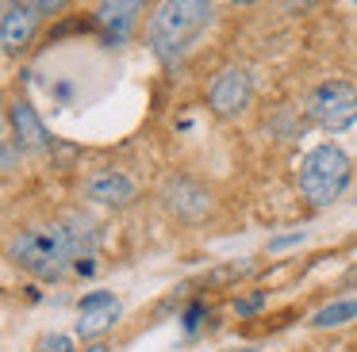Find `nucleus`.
Returning a JSON list of instances; mask_svg holds the SVG:
<instances>
[{
    "label": "nucleus",
    "mask_w": 357,
    "mask_h": 352,
    "mask_svg": "<svg viewBox=\"0 0 357 352\" xmlns=\"http://www.w3.org/2000/svg\"><path fill=\"white\" fill-rule=\"evenodd\" d=\"M89 249H93V234L85 222H66V226L24 230L12 241V260L39 280H58L81 253L89 257Z\"/></svg>",
    "instance_id": "nucleus-1"
},
{
    "label": "nucleus",
    "mask_w": 357,
    "mask_h": 352,
    "mask_svg": "<svg viewBox=\"0 0 357 352\" xmlns=\"http://www.w3.org/2000/svg\"><path fill=\"white\" fill-rule=\"evenodd\" d=\"M208 27H211V0H162L150 12L146 38L158 61L177 65Z\"/></svg>",
    "instance_id": "nucleus-2"
},
{
    "label": "nucleus",
    "mask_w": 357,
    "mask_h": 352,
    "mask_svg": "<svg viewBox=\"0 0 357 352\" xmlns=\"http://www.w3.org/2000/svg\"><path fill=\"white\" fill-rule=\"evenodd\" d=\"M349 176H354V165H349V153L342 145L326 142L315 145V150L303 157L300 165V191L311 207H331L334 199L346 191Z\"/></svg>",
    "instance_id": "nucleus-3"
},
{
    "label": "nucleus",
    "mask_w": 357,
    "mask_h": 352,
    "mask_svg": "<svg viewBox=\"0 0 357 352\" xmlns=\"http://www.w3.org/2000/svg\"><path fill=\"white\" fill-rule=\"evenodd\" d=\"M307 115H311L315 127L331 130V134L354 127V122H357V88L349 81L319 84V88L311 92V99H307Z\"/></svg>",
    "instance_id": "nucleus-4"
},
{
    "label": "nucleus",
    "mask_w": 357,
    "mask_h": 352,
    "mask_svg": "<svg viewBox=\"0 0 357 352\" xmlns=\"http://www.w3.org/2000/svg\"><path fill=\"white\" fill-rule=\"evenodd\" d=\"M250 92H254V84H250L246 69L227 65V69L215 73V81H211V88H208V107L219 115V119H234V115L246 111Z\"/></svg>",
    "instance_id": "nucleus-5"
},
{
    "label": "nucleus",
    "mask_w": 357,
    "mask_h": 352,
    "mask_svg": "<svg viewBox=\"0 0 357 352\" xmlns=\"http://www.w3.org/2000/svg\"><path fill=\"white\" fill-rule=\"evenodd\" d=\"M119 318V298L112 291H93L77 306V337L81 341H100Z\"/></svg>",
    "instance_id": "nucleus-6"
},
{
    "label": "nucleus",
    "mask_w": 357,
    "mask_h": 352,
    "mask_svg": "<svg viewBox=\"0 0 357 352\" xmlns=\"http://www.w3.org/2000/svg\"><path fill=\"white\" fill-rule=\"evenodd\" d=\"M146 4L150 0H100V8H96V27L104 31L108 42H123L139 27Z\"/></svg>",
    "instance_id": "nucleus-7"
},
{
    "label": "nucleus",
    "mask_w": 357,
    "mask_h": 352,
    "mask_svg": "<svg viewBox=\"0 0 357 352\" xmlns=\"http://www.w3.org/2000/svg\"><path fill=\"white\" fill-rule=\"evenodd\" d=\"M35 27H39V12L27 0H4V15H0V42L4 54H20L31 42Z\"/></svg>",
    "instance_id": "nucleus-8"
},
{
    "label": "nucleus",
    "mask_w": 357,
    "mask_h": 352,
    "mask_svg": "<svg viewBox=\"0 0 357 352\" xmlns=\"http://www.w3.org/2000/svg\"><path fill=\"white\" fill-rule=\"evenodd\" d=\"M8 119H12V130H16V142L24 145V150H31V153H47L50 150L47 127H43L39 111H35L27 99H16V104L8 107Z\"/></svg>",
    "instance_id": "nucleus-9"
},
{
    "label": "nucleus",
    "mask_w": 357,
    "mask_h": 352,
    "mask_svg": "<svg viewBox=\"0 0 357 352\" xmlns=\"http://www.w3.org/2000/svg\"><path fill=\"white\" fill-rule=\"evenodd\" d=\"M89 199L100 207H127L135 199V184L127 180L123 173H116V168H104V173H96L93 180H89Z\"/></svg>",
    "instance_id": "nucleus-10"
},
{
    "label": "nucleus",
    "mask_w": 357,
    "mask_h": 352,
    "mask_svg": "<svg viewBox=\"0 0 357 352\" xmlns=\"http://www.w3.org/2000/svg\"><path fill=\"white\" fill-rule=\"evenodd\" d=\"M165 207H169L173 214H181V218H200V214H208L211 199H208V191H204L200 184L173 180L169 188H165Z\"/></svg>",
    "instance_id": "nucleus-11"
},
{
    "label": "nucleus",
    "mask_w": 357,
    "mask_h": 352,
    "mask_svg": "<svg viewBox=\"0 0 357 352\" xmlns=\"http://www.w3.org/2000/svg\"><path fill=\"white\" fill-rule=\"evenodd\" d=\"M346 321H357V298H338V303H326L323 310L311 318V326L319 329H338Z\"/></svg>",
    "instance_id": "nucleus-12"
},
{
    "label": "nucleus",
    "mask_w": 357,
    "mask_h": 352,
    "mask_svg": "<svg viewBox=\"0 0 357 352\" xmlns=\"http://www.w3.org/2000/svg\"><path fill=\"white\" fill-rule=\"evenodd\" d=\"M39 352H73V341H70V337H43V341H39Z\"/></svg>",
    "instance_id": "nucleus-13"
},
{
    "label": "nucleus",
    "mask_w": 357,
    "mask_h": 352,
    "mask_svg": "<svg viewBox=\"0 0 357 352\" xmlns=\"http://www.w3.org/2000/svg\"><path fill=\"white\" fill-rule=\"evenodd\" d=\"M27 4H31L39 15H58L66 4H70V0H27Z\"/></svg>",
    "instance_id": "nucleus-14"
},
{
    "label": "nucleus",
    "mask_w": 357,
    "mask_h": 352,
    "mask_svg": "<svg viewBox=\"0 0 357 352\" xmlns=\"http://www.w3.org/2000/svg\"><path fill=\"white\" fill-rule=\"evenodd\" d=\"M16 168V145H12V138H4V173H12Z\"/></svg>",
    "instance_id": "nucleus-15"
},
{
    "label": "nucleus",
    "mask_w": 357,
    "mask_h": 352,
    "mask_svg": "<svg viewBox=\"0 0 357 352\" xmlns=\"http://www.w3.org/2000/svg\"><path fill=\"white\" fill-rule=\"evenodd\" d=\"M319 0H284V8H292V12H307V8H315Z\"/></svg>",
    "instance_id": "nucleus-16"
},
{
    "label": "nucleus",
    "mask_w": 357,
    "mask_h": 352,
    "mask_svg": "<svg viewBox=\"0 0 357 352\" xmlns=\"http://www.w3.org/2000/svg\"><path fill=\"white\" fill-rule=\"evenodd\" d=\"M303 241V234H288V237H277L273 241V249H284V245H300Z\"/></svg>",
    "instance_id": "nucleus-17"
},
{
    "label": "nucleus",
    "mask_w": 357,
    "mask_h": 352,
    "mask_svg": "<svg viewBox=\"0 0 357 352\" xmlns=\"http://www.w3.org/2000/svg\"><path fill=\"white\" fill-rule=\"evenodd\" d=\"M185 326H188V329L200 326V306H192V310H188V321H185Z\"/></svg>",
    "instance_id": "nucleus-18"
},
{
    "label": "nucleus",
    "mask_w": 357,
    "mask_h": 352,
    "mask_svg": "<svg viewBox=\"0 0 357 352\" xmlns=\"http://www.w3.org/2000/svg\"><path fill=\"white\" fill-rule=\"evenodd\" d=\"M81 352H112V349H108V344H104V341H93V344H89V349H81Z\"/></svg>",
    "instance_id": "nucleus-19"
},
{
    "label": "nucleus",
    "mask_w": 357,
    "mask_h": 352,
    "mask_svg": "<svg viewBox=\"0 0 357 352\" xmlns=\"http://www.w3.org/2000/svg\"><path fill=\"white\" fill-rule=\"evenodd\" d=\"M227 4H254V0H227Z\"/></svg>",
    "instance_id": "nucleus-20"
}]
</instances>
